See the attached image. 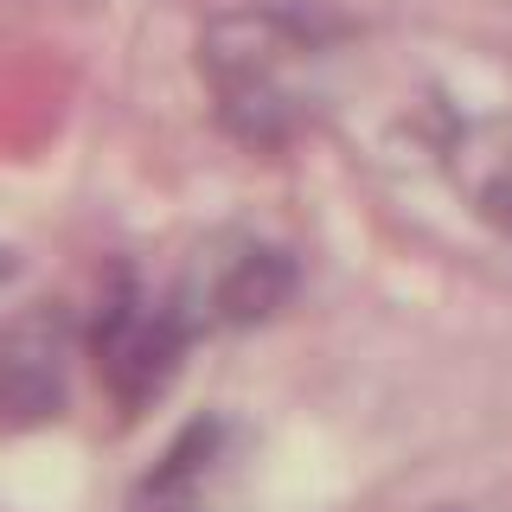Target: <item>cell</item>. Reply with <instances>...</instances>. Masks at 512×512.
<instances>
[{
	"instance_id": "4",
	"label": "cell",
	"mask_w": 512,
	"mask_h": 512,
	"mask_svg": "<svg viewBox=\"0 0 512 512\" xmlns=\"http://www.w3.org/2000/svg\"><path fill=\"white\" fill-rule=\"evenodd\" d=\"M224 455V429L218 423H192L167 455L141 474V487L128 493L122 512H205L212 500V474Z\"/></svg>"
},
{
	"instance_id": "5",
	"label": "cell",
	"mask_w": 512,
	"mask_h": 512,
	"mask_svg": "<svg viewBox=\"0 0 512 512\" xmlns=\"http://www.w3.org/2000/svg\"><path fill=\"white\" fill-rule=\"evenodd\" d=\"M448 173H455L461 199L500 237H512V122H468L448 141Z\"/></svg>"
},
{
	"instance_id": "2",
	"label": "cell",
	"mask_w": 512,
	"mask_h": 512,
	"mask_svg": "<svg viewBox=\"0 0 512 512\" xmlns=\"http://www.w3.org/2000/svg\"><path fill=\"white\" fill-rule=\"evenodd\" d=\"M180 320L199 333H224V327H256L295 295V263L263 244V237H212L186 256V269L167 282Z\"/></svg>"
},
{
	"instance_id": "1",
	"label": "cell",
	"mask_w": 512,
	"mask_h": 512,
	"mask_svg": "<svg viewBox=\"0 0 512 512\" xmlns=\"http://www.w3.org/2000/svg\"><path fill=\"white\" fill-rule=\"evenodd\" d=\"M199 77L244 148H288L320 103V39L282 7H231L199 32Z\"/></svg>"
},
{
	"instance_id": "3",
	"label": "cell",
	"mask_w": 512,
	"mask_h": 512,
	"mask_svg": "<svg viewBox=\"0 0 512 512\" xmlns=\"http://www.w3.org/2000/svg\"><path fill=\"white\" fill-rule=\"evenodd\" d=\"M186 346H192V327L180 320L173 295L167 288H141L135 276H122L116 295L96 314V372H103L109 397L122 410L154 404L180 372Z\"/></svg>"
}]
</instances>
